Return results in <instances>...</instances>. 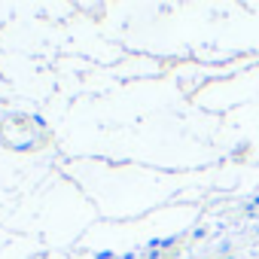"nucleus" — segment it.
Segmentation results:
<instances>
[{
    "label": "nucleus",
    "mask_w": 259,
    "mask_h": 259,
    "mask_svg": "<svg viewBox=\"0 0 259 259\" xmlns=\"http://www.w3.org/2000/svg\"><path fill=\"white\" fill-rule=\"evenodd\" d=\"M95 259H116V256H113V253H110V250H101V253H98V256H95Z\"/></svg>",
    "instance_id": "nucleus-1"
},
{
    "label": "nucleus",
    "mask_w": 259,
    "mask_h": 259,
    "mask_svg": "<svg viewBox=\"0 0 259 259\" xmlns=\"http://www.w3.org/2000/svg\"><path fill=\"white\" fill-rule=\"evenodd\" d=\"M122 259H135V253H125V256H122Z\"/></svg>",
    "instance_id": "nucleus-2"
}]
</instances>
